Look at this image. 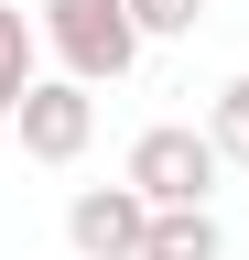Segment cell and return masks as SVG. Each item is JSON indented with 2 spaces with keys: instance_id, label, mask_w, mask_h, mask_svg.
Wrapping results in <instances>:
<instances>
[{
  "instance_id": "cell-4",
  "label": "cell",
  "mask_w": 249,
  "mask_h": 260,
  "mask_svg": "<svg viewBox=\"0 0 249 260\" xmlns=\"http://www.w3.org/2000/svg\"><path fill=\"white\" fill-rule=\"evenodd\" d=\"M11 130H22V152H33V162H76L87 141H98V98H87L76 76H44L33 98H22Z\"/></svg>"
},
{
  "instance_id": "cell-1",
  "label": "cell",
  "mask_w": 249,
  "mask_h": 260,
  "mask_svg": "<svg viewBox=\"0 0 249 260\" xmlns=\"http://www.w3.org/2000/svg\"><path fill=\"white\" fill-rule=\"evenodd\" d=\"M217 174H228V152H217L195 119H152L141 141H130V162H119V184H130L152 217H206Z\"/></svg>"
},
{
  "instance_id": "cell-7",
  "label": "cell",
  "mask_w": 249,
  "mask_h": 260,
  "mask_svg": "<svg viewBox=\"0 0 249 260\" xmlns=\"http://www.w3.org/2000/svg\"><path fill=\"white\" fill-rule=\"evenodd\" d=\"M206 141H217V152H228L238 174H249V76H228V87H217V119H206Z\"/></svg>"
},
{
  "instance_id": "cell-6",
  "label": "cell",
  "mask_w": 249,
  "mask_h": 260,
  "mask_svg": "<svg viewBox=\"0 0 249 260\" xmlns=\"http://www.w3.org/2000/svg\"><path fill=\"white\" fill-rule=\"evenodd\" d=\"M141 260H228V228L217 217H152V249Z\"/></svg>"
},
{
  "instance_id": "cell-3",
  "label": "cell",
  "mask_w": 249,
  "mask_h": 260,
  "mask_svg": "<svg viewBox=\"0 0 249 260\" xmlns=\"http://www.w3.org/2000/svg\"><path fill=\"white\" fill-rule=\"evenodd\" d=\"M65 249L76 260H141L152 249V206L130 184H87L76 206H65Z\"/></svg>"
},
{
  "instance_id": "cell-8",
  "label": "cell",
  "mask_w": 249,
  "mask_h": 260,
  "mask_svg": "<svg viewBox=\"0 0 249 260\" xmlns=\"http://www.w3.org/2000/svg\"><path fill=\"white\" fill-rule=\"evenodd\" d=\"M130 22L141 44H163V32H195V0H130Z\"/></svg>"
},
{
  "instance_id": "cell-2",
  "label": "cell",
  "mask_w": 249,
  "mask_h": 260,
  "mask_svg": "<svg viewBox=\"0 0 249 260\" xmlns=\"http://www.w3.org/2000/svg\"><path fill=\"white\" fill-rule=\"evenodd\" d=\"M33 32H44V54L65 65V76L98 98V87H119L141 65V22H130V0H44L33 11Z\"/></svg>"
},
{
  "instance_id": "cell-5",
  "label": "cell",
  "mask_w": 249,
  "mask_h": 260,
  "mask_svg": "<svg viewBox=\"0 0 249 260\" xmlns=\"http://www.w3.org/2000/svg\"><path fill=\"white\" fill-rule=\"evenodd\" d=\"M44 87V32L0 0V119H22V98Z\"/></svg>"
}]
</instances>
